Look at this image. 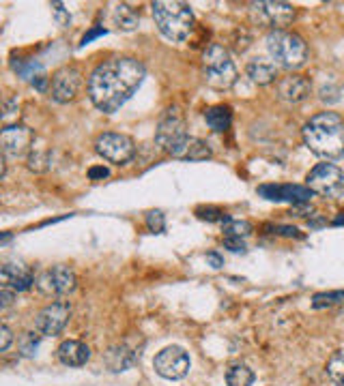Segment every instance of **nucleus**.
<instances>
[{"label":"nucleus","instance_id":"30","mask_svg":"<svg viewBox=\"0 0 344 386\" xmlns=\"http://www.w3.org/2000/svg\"><path fill=\"white\" fill-rule=\"evenodd\" d=\"M147 225H149V230H151V232L162 234V232H164V228H166V223H164V215H162L159 211H151V213L147 215Z\"/></svg>","mask_w":344,"mask_h":386},{"label":"nucleus","instance_id":"10","mask_svg":"<svg viewBox=\"0 0 344 386\" xmlns=\"http://www.w3.org/2000/svg\"><path fill=\"white\" fill-rule=\"evenodd\" d=\"M0 144H3L5 157L20 159L31 155L35 146V133L33 129H28L24 125H7L3 133H0Z\"/></svg>","mask_w":344,"mask_h":386},{"label":"nucleus","instance_id":"3","mask_svg":"<svg viewBox=\"0 0 344 386\" xmlns=\"http://www.w3.org/2000/svg\"><path fill=\"white\" fill-rule=\"evenodd\" d=\"M153 20L159 33L170 41H185L194 31V13L192 7L179 0H159L151 5Z\"/></svg>","mask_w":344,"mask_h":386},{"label":"nucleus","instance_id":"12","mask_svg":"<svg viewBox=\"0 0 344 386\" xmlns=\"http://www.w3.org/2000/svg\"><path fill=\"white\" fill-rule=\"evenodd\" d=\"M252 15L261 26L282 31L284 26H289L295 20V7L289 3H254Z\"/></svg>","mask_w":344,"mask_h":386},{"label":"nucleus","instance_id":"21","mask_svg":"<svg viewBox=\"0 0 344 386\" xmlns=\"http://www.w3.org/2000/svg\"><path fill=\"white\" fill-rule=\"evenodd\" d=\"M205 121L213 131L222 133L233 123V110L228 105H211L209 110H205Z\"/></svg>","mask_w":344,"mask_h":386},{"label":"nucleus","instance_id":"29","mask_svg":"<svg viewBox=\"0 0 344 386\" xmlns=\"http://www.w3.org/2000/svg\"><path fill=\"white\" fill-rule=\"evenodd\" d=\"M52 11H54V20L59 22V26H63V28L71 26V15H69V11H65L63 3H52Z\"/></svg>","mask_w":344,"mask_h":386},{"label":"nucleus","instance_id":"20","mask_svg":"<svg viewBox=\"0 0 344 386\" xmlns=\"http://www.w3.org/2000/svg\"><path fill=\"white\" fill-rule=\"evenodd\" d=\"M245 73L254 84L265 86V84H271L278 77V67L271 61H267V58H254V61L248 63Z\"/></svg>","mask_w":344,"mask_h":386},{"label":"nucleus","instance_id":"17","mask_svg":"<svg viewBox=\"0 0 344 386\" xmlns=\"http://www.w3.org/2000/svg\"><path fill=\"white\" fill-rule=\"evenodd\" d=\"M0 275H3V283H5L3 288H11L13 292H26L35 283L33 271L20 262H7L3 266V271H0Z\"/></svg>","mask_w":344,"mask_h":386},{"label":"nucleus","instance_id":"13","mask_svg":"<svg viewBox=\"0 0 344 386\" xmlns=\"http://www.w3.org/2000/svg\"><path fill=\"white\" fill-rule=\"evenodd\" d=\"M37 288L48 296H65L76 290V273L69 266H52L37 279Z\"/></svg>","mask_w":344,"mask_h":386},{"label":"nucleus","instance_id":"37","mask_svg":"<svg viewBox=\"0 0 344 386\" xmlns=\"http://www.w3.org/2000/svg\"><path fill=\"white\" fill-rule=\"evenodd\" d=\"M108 174H110V172H108V168H103V165H101V168H91V170H89L91 181H97V178H108Z\"/></svg>","mask_w":344,"mask_h":386},{"label":"nucleus","instance_id":"11","mask_svg":"<svg viewBox=\"0 0 344 386\" xmlns=\"http://www.w3.org/2000/svg\"><path fill=\"white\" fill-rule=\"evenodd\" d=\"M71 318V307L65 301H56L48 307H43L35 318V329L41 337L59 335Z\"/></svg>","mask_w":344,"mask_h":386},{"label":"nucleus","instance_id":"15","mask_svg":"<svg viewBox=\"0 0 344 386\" xmlns=\"http://www.w3.org/2000/svg\"><path fill=\"white\" fill-rule=\"evenodd\" d=\"M258 193H261L265 200L271 202H289V204H308L312 198V191L303 185H263L258 187Z\"/></svg>","mask_w":344,"mask_h":386},{"label":"nucleus","instance_id":"38","mask_svg":"<svg viewBox=\"0 0 344 386\" xmlns=\"http://www.w3.org/2000/svg\"><path fill=\"white\" fill-rule=\"evenodd\" d=\"M207 260L213 264V269H222V264H224V260L217 253H207Z\"/></svg>","mask_w":344,"mask_h":386},{"label":"nucleus","instance_id":"19","mask_svg":"<svg viewBox=\"0 0 344 386\" xmlns=\"http://www.w3.org/2000/svg\"><path fill=\"white\" fill-rule=\"evenodd\" d=\"M172 157L177 159H185V161H205L211 157V148L205 140H198V138H187L175 153H172Z\"/></svg>","mask_w":344,"mask_h":386},{"label":"nucleus","instance_id":"32","mask_svg":"<svg viewBox=\"0 0 344 386\" xmlns=\"http://www.w3.org/2000/svg\"><path fill=\"white\" fill-rule=\"evenodd\" d=\"M11 341H13V333H11V329L7 324H3L0 326V352H7Z\"/></svg>","mask_w":344,"mask_h":386},{"label":"nucleus","instance_id":"27","mask_svg":"<svg viewBox=\"0 0 344 386\" xmlns=\"http://www.w3.org/2000/svg\"><path fill=\"white\" fill-rule=\"evenodd\" d=\"M344 301V292L336 290V292H319L312 296V307L314 309H325V307H334L338 303Z\"/></svg>","mask_w":344,"mask_h":386},{"label":"nucleus","instance_id":"9","mask_svg":"<svg viewBox=\"0 0 344 386\" xmlns=\"http://www.w3.org/2000/svg\"><path fill=\"white\" fill-rule=\"evenodd\" d=\"M153 367L166 380H183L189 373L192 361L183 348L168 346L162 352H157V356L153 359Z\"/></svg>","mask_w":344,"mask_h":386},{"label":"nucleus","instance_id":"23","mask_svg":"<svg viewBox=\"0 0 344 386\" xmlns=\"http://www.w3.org/2000/svg\"><path fill=\"white\" fill-rule=\"evenodd\" d=\"M112 20L119 28L123 31H134L138 26V13L129 7V5H114V11H112Z\"/></svg>","mask_w":344,"mask_h":386},{"label":"nucleus","instance_id":"8","mask_svg":"<svg viewBox=\"0 0 344 386\" xmlns=\"http://www.w3.org/2000/svg\"><path fill=\"white\" fill-rule=\"evenodd\" d=\"M95 151L99 157H103L110 163H127L136 155V144L125 133H101L95 142Z\"/></svg>","mask_w":344,"mask_h":386},{"label":"nucleus","instance_id":"18","mask_svg":"<svg viewBox=\"0 0 344 386\" xmlns=\"http://www.w3.org/2000/svg\"><path fill=\"white\" fill-rule=\"evenodd\" d=\"M56 356H59V361L67 367H82L91 359V348L86 343H82V341L69 339V341H63L59 346Z\"/></svg>","mask_w":344,"mask_h":386},{"label":"nucleus","instance_id":"25","mask_svg":"<svg viewBox=\"0 0 344 386\" xmlns=\"http://www.w3.org/2000/svg\"><path fill=\"white\" fill-rule=\"evenodd\" d=\"M327 376L336 386H344V350H336L327 361Z\"/></svg>","mask_w":344,"mask_h":386},{"label":"nucleus","instance_id":"33","mask_svg":"<svg viewBox=\"0 0 344 386\" xmlns=\"http://www.w3.org/2000/svg\"><path fill=\"white\" fill-rule=\"evenodd\" d=\"M224 245H226V249H231L233 253H245V243H243V239H235V236H226Z\"/></svg>","mask_w":344,"mask_h":386},{"label":"nucleus","instance_id":"36","mask_svg":"<svg viewBox=\"0 0 344 386\" xmlns=\"http://www.w3.org/2000/svg\"><path fill=\"white\" fill-rule=\"evenodd\" d=\"M101 35H106V28L103 26H95L93 31L89 33V35H84V39H82V45H86V43H91L95 37H101Z\"/></svg>","mask_w":344,"mask_h":386},{"label":"nucleus","instance_id":"1","mask_svg":"<svg viewBox=\"0 0 344 386\" xmlns=\"http://www.w3.org/2000/svg\"><path fill=\"white\" fill-rule=\"evenodd\" d=\"M145 65L136 58H112L101 63L89 77V97L106 114L123 107L145 82Z\"/></svg>","mask_w":344,"mask_h":386},{"label":"nucleus","instance_id":"5","mask_svg":"<svg viewBox=\"0 0 344 386\" xmlns=\"http://www.w3.org/2000/svg\"><path fill=\"white\" fill-rule=\"evenodd\" d=\"M203 71L205 80L213 88H231L237 82V69L228 50L220 43H213L207 47L203 58Z\"/></svg>","mask_w":344,"mask_h":386},{"label":"nucleus","instance_id":"26","mask_svg":"<svg viewBox=\"0 0 344 386\" xmlns=\"http://www.w3.org/2000/svg\"><path fill=\"white\" fill-rule=\"evenodd\" d=\"M222 230L226 236H235V239H245V236L252 234V223L245 219H233V217H226L222 221Z\"/></svg>","mask_w":344,"mask_h":386},{"label":"nucleus","instance_id":"16","mask_svg":"<svg viewBox=\"0 0 344 386\" xmlns=\"http://www.w3.org/2000/svg\"><path fill=\"white\" fill-rule=\"evenodd\" d=\"M312 91V84L306 75H297V73H291L286 75L278 82V95L280 99L289 101V103H299L303 101Z\"/></svg>","mask_w":344,"mask_h":386},{"label":"nucleus","instance_id":"28","mask_svg":"<svg viewBox=\"0 0 344 386\" xmlns=\"http://www.w3.org/2000/svg\"><path fill=\"white\" fill-rule=\"evenodd\" d=\"M50 165V153L41 146H33L31 155H28V168L33 172H45Z\"/></svg>","mask_w":344,"mask_h":386},{"label":"nucleus","instance_id":"24","mask_svg":"<svg viewBox=\"0 0 344 386\" xmlns=\"http://www.w3.org/2000/svg\"><path fill=\"white\" fill-rule=\"evenodd\" d=\"M254 371L245 365H233L226 371V384L228 386H252Z\"/></svg>","mask_w":344,"mask_h":386},{"label":"nucleus","instance_id":"4","mask_svg":"<svg viewBox=\"0 0 344 386\" xmlns=\"http://www.w3.org/2000/svg\"><path fill=\"white\" fill-rule=\"evenodd\" d=\"M267 50L273 61L284 69H299L308 61L306 41L289 31H271L267 35Z\"/></svg>","mask_w":344,"mask_h":386},{"label":"nucleus","instance_id":"34","mask_svg":"<svg viewBox=\"0 0 344 386\" xmlns=\"http://www.w3.org/2000/svg\"><path fill=\"white\" fill-rule=\"evenodd\" d=\"M198 213H200V217L209 219V221H224L226 219V215L217 209H207V211H198Z\"/></svg>","mask_w":344,"mask_h":386},{"label":"nucleus","instance_id":"40","mask_svg":"<svg viewBox=\"0 0 344 386\" xmlns=\"http://www.w3.org/2000/svg\"><path fill=\"white\" fill-rule=\"evenodd\" d=\"M334 223H336V225H340V223H344V219H342V217H338V219H336Z\"/></svg>","mask_w":344,"mask_h":386},{"label":"nucleus","instance_id":"2","mask_svg":"<svg viewBox=\"0 0 344 386\" xmlns=\"http://www.w3.org/2000/svg\"><path fill=\"white\" fill-rule=\"evenodd\" d=\"M303 142L321 159H340L344 155V123L334 112L312 116L303 127Z\"/></svg>","mask_w":344,"mask_h":386},{"label":"nucleus","instance_id":"6","mask_svg":"<svg viewBox=\"0 0 344 386\" xmlns=\"http://www.w3.org/2000/svg\"><path fill=\"white\" fill-rule=\"evenodd\" d=\"M187 131H185V121L179 107H168L164 112V116L159 118L157 129H155V142L164 148L166 153H175L177 148L187 140Z\"/></svg>","mask_w":344,"mask_h":386},{"label":"nucleus","instance_id":"35","mask_svg":"<svg viewBox=\"0 0 344 386\" xmlns=\"http://www.w3.org/2000/svg\"><path fill=\"white\" fill-rule=\"evenodd\" d=\"M13 296H15V292L11 288H3V290H0V307L7 309L13 303Z\"/></svg>","mask_w":344,"mask_h":386},{"label":"nucleus","instance_id":"14","mask_svg":"<svg viewBox=\"0 0 344 386\" xmlns=\"http://www.w3.org/2000/svg\"><path fill=\"white\" fill-rule=\"evenodd\" d=\"M80 86H82V73L76 67H63L50 80L52 99L59 103H69L80 93Z\"/></svg>","mask_w":344,"mask_h":386},{"label":"nucleus","instance_id":"7","mask_svg":"<svg viewBox=\"0 0 344 386\" xmlns=\"http://www.w3.org/2000/svg\"><path fill=\"white\" fill-rule=\"evenodd\" d=\"M306 183L312 193H319L323 198H340L344 193V172L334 163H319L310 170Z\"/></svg>","mask_w":344,"mask_h":386},{"label":"nucleus","instance_id":"22","mask_svg":"<svg viewBox=\"0 0 344 386\" xmlns=\"http://www.w3.org/2000/svg\"><path fill=\"white\" fill-rule=\"evenodd\" d=\"M136 356L125 350V346H117V348H110L108 356H106V363L112 371H125L127 367H131Z\"/></svg>","mask_w":344,"mask_h":386},{"label":"nucleus","instance_id":"39","mask_svg":"<svg viewBox=\"0 0 344 386\" xmlns=\"http://www.w3.org/2000/svg\"><path fill=\"white\" fill-rule=\"evenodd\" d=\"M278 234L282 236H297V228H289V225H284V228H275Z\"/></svg>","mask_w":344,"mask_h":386},{"label":"nucleus","instance_id":"31","mask_svg":"<svg viewBox=\"0 0 344 386\" xmlns=\"http://www.w3.org/2000/svg\"><path fill=\"white\" fill-rule=\"evenodd\" d=\"M37 346H39V337H35L33 333H28V335L24 337V346H22L24 356H33L35 350H37Z\"/></svg>","mask_w":344,"mask_h":386}]
</instances>
